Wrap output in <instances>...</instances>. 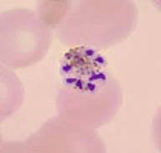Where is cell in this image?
Masks as SVG:
<instances>
[{
  "instance_id": "1",
  "label": "cell",
  "mask_w": 161,
  "mask_h": 153,
  "mask_svg": "<svg viewBox=\"0 0 161 153\" xmlns=\"http://www.w3.org/2000/svg\"><path fill=\"white\" fill-rule=\"evenodd\" d=\"M101 80L102 82H105L107 80V75L103 73V72H99V73H92L90 77L88 78V82H93L95 81H98Z\"/></svg>"
},
{
  "instance_id": "2",
  "label": "cell",
  "mask_w": 161,
  "mask_h": 153,
  "mask_svg": "<svg viewBox=\"0 0 161 153\" xmlns=\"http://www.w3.org/2000/svg\"><path fill=\"white\" fill-rule=\"evenodd\" d=\"M85 89L89 93H96L98 90V85L95 82H88L85 83Z\"/></svg>"
},
{
  "instance_id": "3",
  "label": "cell",
  "mask_w": 161,
  "mask_h": 153,
  "mask_svg": "<svg viewBox=\"0 0 161 153\" xmlns=\"http://www.w3.org/2000/svg\"><path fill=\"white\" fill-rule=\"evenodd\" d=\"M84 56L86 57L91 58V59H94L97 56V51L93 49V48H86L84 51Z\"/></svg>"
},
{
  "instance_id": "4",
  "label": "cell",
  "mask_w": 161,
  "mask_h": 153,
  "mask_svg": "<svg viewBox=\"0 0 161 153\" xmlns=\"http://www.w3.org/2000/svg\"><path fill=\"white\" fill-rule=\"evenodd\" d=\"M60 71H61V72H63L64 74H70L72 72V71H73V66L69 64V63H63V64L61 65Z\"/></svg>"
},
{
  "instance_id": "5",
  "label": "cell",
  "mask_w": 161,
  "mask_h": 153,
  "mask_svg": "<svg viewBox=\"0 0 161 153\" xmlns=\"http://www.w3.org/2000/svg\"><path fill=\"white\" fill-rule=\"evenodd\" d=\"M77 79L78 78H76V77H66V78H64L63 79V83L65 85L69 86V87H72V86H75Z\"/></svg>"
},
{
  "instance_id": "6",
  "label": "cell",
  "mask_w": 161,
  "mask_h": 153,
  "mask_svg": "<svg viewBox=\"0 0 161 153\" xmlns=\"http://www.w3.org/2000/svg\"><path fill=\"white\" fill-rule=\"evenodd\" d=\"M93 61L97 63V64H99L100 66H105L106 65V60L104 59V57L102 56H97L96 57L94 58Z\"/></svg>"
},
{
  "instance_id": "7",
  "label": "cell",
  "mask_w": 161,
  "mask_h": 153,
  "mask_svg": "<svg viewBox=\"0 0 161 153\" xmlns=\"http://www.w3.org/2000/svg\"><path fill=\"white\" fill-rule=\"evenodd\" d=\"M75 87L82 92L84 90V89H85V83H84L83 80H81V79L80 78L77 79V82H76V84H75Z\"/></svg>"
}]
</instances>
